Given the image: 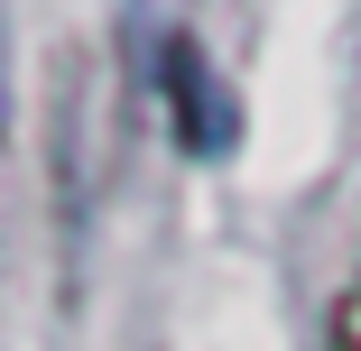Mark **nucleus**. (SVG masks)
Wrapping results in <instances>:
<instances>
[{
  "label": "nucleus",
  "mask_w": 361,
  "mask_h": 351,
  "mask_svg": "<svg viewBox=\"0 0 361 351\" xmlns=\"http://www.w3.org/2000/svg\"><path fill=\"white\" fill-rule=\"evenodd\" d=\"M158 102H167V129H176V148L185 158H223L232 148V129H241V111H232V93H223V75H213V56L185 37V28H167L158 37Z\"/></svg>",
  "instance_id": "nucleus-1"
},
{
  "label": "nucleus",
  "mask_w": 361,
  "mask_h": 351,
  "mask_svg": "<svg viewBox=\"0 0 361 351\" xmlns=\"http://www.w3.org/2000/svg\"><path fill=\"white\" fill-rule=\"evenodd\" d=\"M334 351H361V277L343 287V305H334V333H324Z\"/></svg>",
  "instance_id": "nucleus-2"
}]
</instances>
